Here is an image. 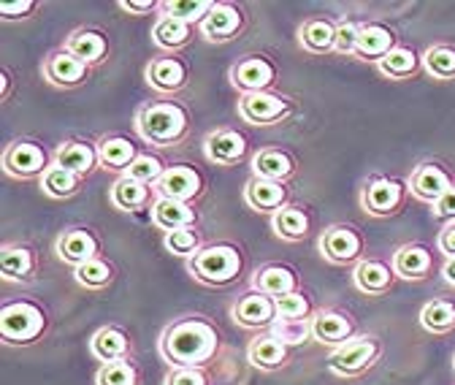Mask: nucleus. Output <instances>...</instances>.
<instances>
[{
    "label": "nucleus",
    "mask_w": 455,
    "mask_h": 385,
    "mask_svg": "<svg viewBox=\"0 0 455 385\" xmlns=\"http://www.w3.org/2000/svg\"><path fill=\"white\" fill-rule=\"evenodd\" d=\"M220 350V332L201 315L171 323L160 337V356L171 366H206Z\"/></svg>",
    "instance_id": "f257e3e1"
},
{
    "label": "nucleus",
    "mask_w": 455,
    "mask_h": 385,
    "mask_svg": "<svg viewBox=\"0 0 455 385\" xmlns=\"http://www.w3.org/2000/svg\"><path fill=\"white\" fill-rule=\"evenodd\" d=\"M244 258L234 245H206L193 258H188V271L204 285L222 288L239 280Z\"/></svg>",
    "instance_id": "f03ea898"
},
{
    "label": "nucleus",
    "mask_w": 455,
    "mask_h": 385,
    "mask_svg": "<svg viewBox=\"0 0 455 385\" xmlns=\"http://www.w3.org/2000/svg\"><path fill=\"white\" fill-rule=\"evenodd\" d=\"M136 131L144 141H149L155 147H168V144H174L185 136L188 112L180 103H171V100L147 103L139 108Z\"/></svg>",
    "instance_id": "7ed1b4c3"
},
{
    "label": "nucleus",
    "mask_w": 455,
    "mask_h": 385,
    "mask_svg": "<svg viewBox=\"0 0 455 385\" xmlns=\"http://www.w3.org/2000/svg\"><path fill=\"white\" fill-rule=\"evenodd\" d=\"M49 315L33 299H12L0 307V337L9 345H33L44 337Z\"/></svg>",
    "instance_id": "20e7f679"
},
{
    "label": "nucleus",
    "mask_w": 455,
    "mask_h": 385,
    "mask_svg": "<svg viewBox=\"0 0 455 385\" xmlns=\"http://www.w3.org/2000/svg\"><path fill=\"white\" fill-rule=\"evenodd\" d=\"M382 353V345L377 337L371 334H355L353 340H347L345 345L333 348L331 358H328V366L333 374H341V377H355V374H363L369 366L377 364Z\"/></svg>",
    "instance_id": "39448f33"
},
{
    "label": "nucleus",
    "mask_w": 455,
    "mask_h": 385,
    "mask_svg": "<svg viewBox=\"0 0 455 385\" xmlns=\"http://www.w3.org/2000/svg\"><path fill=\"white\" fill-rule=\"evenodd\" d=\"M407 193H410V185L398 182V180H387V177H377L363 188L361 204L374 217H390L395 212H402Z\"/></svg>",
    "instance_id": "423d86ee"
},
{
    "label": "nucleus",
    "mask_w": 455,
    "mask_h": 385,
    "mask_svg": "<svg viewBox=\"0 0 455 385\" xmlns=\"http://www.w3.org/2000/svg\"><path fill=\"white\" fill-rule=\"evenodd\" d=\"M49 166H52L49 155L33 141H14L4 152V169H6L9 177H17V180L44 177V172Z\"/></svg>",
    "instance_id": "0eeeda50"
},
{
    "label": "nucleus",
    "mask_w": 455,
    "mask_h": 385,
    "mask_svg": "<svg viewBox=\"0 0 455 385\" xmlns=\"http://www.w3.org/2000/svg\"><path fill=\"white\" fill-rule=\"evenodd\" d=\"M320 253L325 261L345 266L361 258L363 253V239L355 229L350 226H331L320 234Z\"/></svg>",
    "instance_id": "6e6552de"
},
{
    "label": "nucleus",
    "mask_w": 455,
    "mask_h": 385,
    "mask_svg": "<svg viewBox=\"0 0 455 385\" xmlns=\"http://www.w3.org/2000/svg\"><path fill=\"white\" fill-rule=\"evenodd\" d=\"M410 193L418 198V201H426V204H436L452 185V174L442 166V163H420V166L412 172L410 177Z\"/></svg>",
    "instance_id": "1a4fd4ad"
},
{
    "label": "nucleus",
    "mask_w": 455,
    "mask_h": 385,
    "mask_svg": "<svg viewBox=\"0 0 455 385\" xmlns=\"http://www.w3.org/2000/svg\"><path fill=\"white\" fill-rule=\"evenodd\" d=\"M231 315L236 320V325L242 328H250V332H258V328H271V323L279 317L276 315V301L266 293H244L234 307H231Z\"/></svg>",
    "instance_id": "9d476101"
},
{
    "label": "nucleus",
    "mask_w": 455,
    "mask_h": 385,
    "mask_svg": "<svg viewBox=\"0 0 455 385\" xmlns=\"http://www.w3.org/2000/svg\"><path fill=\"white\" fill-rule=\"evenodd\" d=\"M355 337V320L347 312L339 309H320L312 317V340H317L320 345H331L339 348L347 340Z\"/></svg>",
    "instance_id": "9b49d317"
},
{
    "label": "nucleus",
    "mask_w": 455,
    "mask_h": 385,
    "mask_svg": "<svg viewBox=\"0 0 455 385\" xmlns=\"http://www.w3.org/2000/svg\"><path fill=\"white\" fill-rule=\"evenodd\" d=\"M291 112L288 100L274 92H250L239 100V115L252 125H271Z\"/></svg>",
    "instance_id": "f8f14e48"
},
{
    "label": "nucleus",
    "mask_w": 455,
    "mask_h": 385,
    "mask_svg": "<svg viewBox=\"0 0 455 385\" xmlns=\"http://www.w3.org/2000/svg\"><path fill=\"white\" fill-rule=\"evenodd\" d=\"M90 66L84 60H79L76 54H71L68 49L52 52L44 60V76L46 82L57 84V87H76L87 79Z\"/></svg>",
    "instance_id": "ddd939ff"
},
{
    "label": "nucleus",
    "mask_w": 455,
    "mask_h": 385,
    "mask_svg": "<svg viewBox=\"0 0 455 385\" xmlns=\"http://www.w3.org/2000/svg\"><path fill=\"white\" fill-rule=\"evenodd\" d=\"M393 271L395 277L402 280H412V283H420V280H428L431 271H434V255L426 245H402L393 255Z\"/></svg>",
    "instance_id": "4468645a"
},
{
    "label": "nucleus",
    "mask_w": 455,
    "mask_h": 385,
    "mask_svg": "<svg viewBox=\"0 0 455 385\" xmlns=\"http://www.w3.org/2000/svg\"><path fill=\"white\" fill-rule=\"evenodd\" d=\"M155 193L160 198H174L188 204L190 198H196L201 193V177L196 169L190 166H174L165 169V174L160 177V182L155 185Z\"/></svg>",
    "instance_id": "2eb2a0df"
},
{
    "label": "nucleus",
    "mask_w": 455,
    "mask_h": 385,
    "mask_svg": "<svg viewBox=\"0 0 455 385\" xmlns=\"http://www.w3.org/2000/svg\"><path fill=\"white\" fill-rule=\"evenodd\" d=\"M54 250H57V255H60V261L79 269L82 263L98 258V239L87 229H71V231H63L60 237H57Z\"/></svg>",
    "instance_id": "dca6fc26"
},
{
    "label": "nucleus",
    "mask_w": 455,
    "mask_h": 385,
    "mask_svg": "<svg viewBox=\"0 0 455 385\" xmlns=\"http://www.w3.org/2000/svg\"><path fill=\"white\" fill-rule=\"evenodd\" d=\"M231 82L244 92H266L274 82V66L266 58H247L231 68Z\"/></svg>",
    "instance_id": "f3484780"
},
{
    "label": "nucleus",
    "mask_w": 455,
    "mask_h": 385,
    "mask_svg": "<svg viewBox=\"0 0 455 385\" xmlns=\"http://www.w3.org/2000/svg\"><path fill=\"white\" fill-rule=\"evenodd\" d=\"M252 288L258 293H266L271 299H279L284 293L299 291V277H296V271L288 269V266L268 263V266H263V269H258L252 274Z\"/></svg>",
    "instance_id": "a211bd4d"
},
{
    "label": "nucleus",
    "mask_w": 455,
    "mask_h": 385,
    "mask_svg": "<svg viewBox=\"0 0 455 385\" xmlns=\"http://www.w3.org/2000/svg\"><path fill=\"white\" fill-rule=\"evenodd\" d=\"M353 283L358 291L369 293V296H382L393 288L395 283V271L393 266L382 263V261H374V258H366L355 266L353 271Z\"/></svg>",
    "instance_id": "6ab92c4d"
},
{
    "label": "nucleus",
    "mask_w": 455,
    "mask_h": 385,
    "mask_svg": "<svg viewBox=\"0 0 455 385\" xmlns=\"http://www.w3.org/2000/svg\"><path fill=\"white\" fill-rule=\"evenodd\" d=\"M90 353L103 364L125 361V358H131V337L117 325H106V328H100V332L92 334Z\"/></svg>",
    "instance_id": "aec40b11"
},
{
    "label": "nucleus",
    "mask_w": 455,
    "mask_h": 385,
    "mask_svg": "<svg viewBox=\"0 0 455 385\" xmlns=\"http://www.w3.org/2000/svg\"><path fill=\"white\" fill-rule=\"evenodd\" d=\"M206 157L220 166H234L247 155V139L236 131H214L206 136Z\"/></svg>",
    "instance_id": "412c9836"
},
{
    "label": "nucleus",
    "mask_w": 455,
    "mask_h": 385,
    "mask_svg": "<svg viewBox=\"0 0 455 385\" xmlns=\"http://www.w3.org/2000/svg\"><path fill=\"white\" fill-rule=\"evenodd\" d=\"M196 209L182 204V201H174V198H155L152 204V223L157 229H163L165 234L168 231H180V229H193L196 226Z\"/></svg>",
    "instance_id": "4be33fe9"
},
{
    "label": "nucleus",
    "mask_w": 455,
    "mask_h": 385,
    "mask_svg": "<svg viewBox=\"0 0 455 385\" xmlns=\"http://www.w3.org/2000/svg\"><path fill=\"white\" fill-rule=\"evenodd\" d=\"M147 82L157 92H177L188 82V68L180 58H157L147 66Z\"/></svg>",
    "instance_id": "5701e85b"
},
{
    "label": "nucleus",
    "mask_w": 455,
    "mask_h": 385,
    "mask_svg": "<svg viewBox=\"0 0 455 385\" xmlns=\"http://www.w3.org/2000/svg\"><path fill=\"white\" fill-rule=\"evenodd\" d=\"M247 358L252 361V366L263 369V372H274V369H282L284 364L291 361V348L282 345L279 340H274L268 332L266 334H258L250 348H247Z\"/></svg>",
    "instance_id": "b1692460"
},
{
    "label": "nucleus",
    "mask_w": 455,
    "mask_h": 385,
    "mask_svg": "<svg viewBox=\"0 0 455 385\" xmlns=\"http://www.w3.org/2000/svg\"><path fill=\"white\" fill-rule=\"evenodd\" d=\"M242 28V12L231 4H214V9L201 22V33L209 41H228Z\"/></svg>",
    "instance_id": "393cba45"
},
{
    "label": "nucleus",
    "mask_w": 455,
    "mask_h": 385,
    "mask_svg": "<svg viewBox=\"0 0 455 385\" xmlns=\"http://www.w3.org/2000/svg\"><path fill=\"white\" fill-rule=\"evenodd\" d=\"M95 160H100L98 149L92 144H87V141H66V144L57 147V152H54L57 166L74 172L76 177H87L95 169Z\"/></svg>",
    "instance_id": "a878e982"
},
{
    "label": "nucleus",
    "mask_w": 455,
    "mask_h": 385,
    "mask_svg": "<svg viewBox=\"0 0 455 385\" xmlns=\"http://www.w3.org/2000/svg\"><path fill=\"white\" fill-rule=\"evenodd\" d=\"M393 49H395V33L390 28H385V25H363L361 28L358 46H355L358 58L379 63Z\"/></svg>",
    "instance_id": "bb28decb"
},
{
    "label": "nucleus",
    "mask_w": 455,
    "mask_h": 385,
    "mask_svg": "<svg viewBox=\"0 0 455 385\" xmlns=\"http://www.w3.org/2000/svg\"><path fill=\"white\" fill-rule=\"evenodd\" d=\"M0 271L9 283H25L36 274V255L25 245H6L0 250Z\"/></svg>",
    "instance_id": "cd10ccee"
},
{
    "label": "nucleus",
    "mask_w": 455,
    "mask_h": 385,
    "mask_svg": "<svg viewBox=\"0 0 455 385\" xmlns=\"http://www.w3.org/2000/svg\"><path fill=\"white\" fill-rule=\"evenodd\" d=\"M244 198L252 209L258 212H276L284 206V198H288V190H284L282 182H274V180H260V177H252L244 188Z\"/></svg>",
    "instance_id": "c85d7f7f"
},
{
    "label": "nucleus",
    "mask_w": 455,
    "mask_h": 385,
    "mask_svg": "<svg viewBox=\"0 0 455 385\" xmlns=\"http://www.w3.org/2000/svg\"><path fill=\"white\" fill-rule=\"evenodd\" d=\"M66 49L71 54H76L79 60H84L87 66H95L106 58L108 52V41L103 38V33L98 30H90V28H79L68 36L66 41Z\"/></svg>",
    "instance_id": "c756f323"
},
{
    "label": "nucleus",
    "mask_w": 455,
    "mask_h": 385,
    "mask_svg": "<svg viewBox=\"0 0 455 385\" xmlns=\"http://www.w3.org/2000/svg\"><path fill=\"white\" fill-rule=\"evenodd\" d=\"M296 169V163L288 152L282 149H260L252 157V172L260 180H274V182H284Z\"/></svg>",
    "instance_id": "7c9ffc66"
},
{
    "label": "nucleus",
    "mask_w": 455,
    "mask_h": 385,
    "mask_svg": "<svg viewBox=\"0 0 455 385\" xmlns=\"http://www.w3.org/2000/svg\"><path fill=\"white\" fill-rule=\"evenodd\" d=\"M98 157L106 169L111 172H128L131 163L139 157V149L131 139H123V136H108L98 144Z\"/></svg>",
    "instance_id": "2f4dec72"
},
{
    "label": "nucleus",
    "mask_w": 455,
    "mask_h": 385,
    "mask_svg": "<svg viewBox=\"0 0 455 385\" xmlns=\"http://www.w3.org/2000/svg\"><path fill=\"white\" fill-rule=\"evenodd\" d=\"M271 226H274L279 239H284V242H301L309 234V217L304 214V209L284 204L282 209L274 212Z\"/></svg>",
    "instance_id": "473e14b6"
},
{
    "label": "nucleus",
    "mask_w": 455,
    "mask_h": 385,
    "mask_svg": "<svg viewBox=\"0 0 455 385\" xmlns=\"http://www.w3.org/2000/svg\"><path fill=\"white\" fill-rule=\"evenodd\" d=\"M190 36H193L190 22H182V20L168 17V14H160L155 28H152V41L160 49H180L190 41Z\"/></svg>",
    "instance_id": "72a5a7b5"
},
{
    "label": "nucleus",
    "mask_w": 455,
    "mask_h": 385,
    "mask_svg": "<svg viewBox=\"0 0 455 385\" xmlns=\"http://www.w3.org/2000/svg\"><path fill=\"white\" fill-rule=\"evenodd\" d=\"M299 41L307 52L312 54H325L333 52L336 46V25L328 20H309L299 30Z\"/></svg>",
    "instance_id": "f704fd0d"
},
{
    "label": "nucleus",
    "mask_w": 455,
    "mask_h": 385,
    "mask_svg": "<svg viewBox=\"0 0 455 385\" xmlns=\"http://www.w3.org/2000/svg\"><path fill=\"white\" fill-rule=\"evenodd\" d=\"M420 63H423V58H418L415 49L395 46L390 54H385V58L377 63V68H379V74H385L390 79H407L420 71Z\"/></svg>",
    "instance_id": "c9c22d12"
},
{
    "label": "nucleus",
    "mask_w": 455,
    "mask_h": 385,
    "mask_svg": "<svg viewBox=\"0 0 455 385\" xmlns=\"http://www.w3.org/2000/svg\"><path fill=\"white\" fill-rule=\"evenodd\" d=\"M420 323L431 334H450L455 328V301L434 299L420 309Z\"/></svg>",
    "instance_id": "e433bc0d"
},
{
    "label": "nucleus",
    "mask_w": 455,
    "mask_h": 385,
    "mask_svg": "<svg viewBox=\"0 0 455 385\" xmlns=\"http://www.w3.org/2000/svg\"><path fill=\"white\" fill-rule=\"evenodd\" d=\"M423 68L439 82H452L455 79V46L452 44L428 46L423 54Z\"/></svg>",
    "instance_id": "4c0bfd02"
},
{
    "label": "nucleus",
    "mask_w": 455,
    "mask_h": 385,
    "mask_svg": "<svg viewBox=\"0 0 455 385\" xmlns=\"http://www.w3.org/2000/svg\"><path fill=\"white\" fill-rule=\"evenodd\" d=\"M268 334L282 345H301L312 340V317H276L268 328Z\"/></svg>",
    "instance_id": "58836bf2"
},
{
    "label": "nucleus",
    "mask_w": 455,
    "mask_h": 385,
    "mask_svg": "<svg viewBox=\"0 0 455 385\" xmlns=\"http://www.w3.org/2000/svg\"><path fill=\"white\" fill-rule=\"evenodd\" d=\"M79 185H82V177H76L74 172L63 166H57V163H52L41 177V188L52 198H71L79 193Z\"/></svg>",
    "instance_id": "ea45409f"
},
{
    "label": "nucleus",
    "mask_w": 455,
    "mask_h": 385,
    "mask_svg": "<svg viewBox=\"0 0 455 385\" xmlns=\"http://www.w3.org/2000/svg\"><path fill=\"white\" fill-rule=\"evenodd\" d=\"M111 204L117 206V209H125V212L141 209V206L149 204V188L123 174L117 182H114V188H111Z\"/></svg>",
    "instance_id": "a19ab883"
},
{
    "label": "nucleus",
    "mask_w": 455,
    "mask_h": 385,
    "mask_svg": "<svg viewBox=\"0 0 455 385\" xmlns=\"http://www.w3.org/2000/svg\"><path fill=\"white\" fill-rule=\"evenodd\" d=\"M95 382L98 385H141V372L131 358L111 361V364H103L98 369Z\"/></svg>",
    "instance_id": "79ce46f5"
},
{
    "label": "nucleus",
    "mask_w": 455,
    "mask_h": 385,
    "mask_svg": "<svg viewBox=\"0 0 455 385\" xmlns=\"http://www.w3.org/2000/svg\"><path fill=\"white\" fill-rule=\"evenodd\" d=\"M163 14L168 17H177L182 22H204L206 14L214 9L212 0H168V4H160Z\"/></svg>",
    "instance_id": "37998d69"
},
{
    "label": "nucleus",
    "mask_w": 455,
    "mask_h": 385,
    "mask_svg": "<svg viewBox=\"0 0 455 385\" xmlns=\"http://www.w3.org/2000/svg\"><path fill=\"white\" fill-rule=\"evenodd\" d=\"M111 280H114V269H111V263H106L100 258H92V261H87V263H82L76 269V283L90 288V291H100Z\"/></svg>",
    "instance_id": "c03bdc74"
},
{
    "label": "nucleus",
    "mask_w": 455,
    "mask_h": 385,
    "mask_svg": "<svg viewBox=\"0 0 455 385\" xmlns=\"http://www.w3.org/2000/svg\"><path fill=\"white\" fill-rule=\"evenodd\" d=\"M165 174L163 169V160L155 157V155H139L133 163H131V169L125 172V177L141 182V185H157L160 177Z\"/></svg>",
    "instance_id": "a18cd8bd"
},
{
    "label": "nucleus",
    "mask_w": 455,
    "mask_h": 385,
    "mask_svg": "<svg viewBox=\"0 0 455 385\" xmlns=\"http://www.w3.org/2000/svg\"><path fill=\"white\" fill-rule=\"evenodd\" d=\"M163 245H165L168 253L193 258L201 250V237L196 234V229H180V231H168Z\"/></svg>",
    "instance_id": "49530a36"
},
{
    "label": "nucleus",
    "mask_w": 455,
    "mask_h": 385,
    "mask_svg": "<svg viewBox=\"0 0 455 385\" xmlns=\"http://www.w3.org/2000/svg\"><path fill=\"white\" fill-rule=\"evenodd\" d=\"M274 301H276V315L279 317H315L312 301L301 291L284 293V296H279Z\"/></svg>",
    "instance_id": "de8ad7c7"
},
{
    "label": "nucleus",
    "mask_w": 455,
    "mask_h": 385,
    "mask_svg": "<svg viewBox=\"0 0 455 385\" xmlns=\"http://www.w3.org/2000/svg\"><path fill=\"white\" fill-rule=\"evenodd\" d=\"M163 385H212V380L201 366H171Z\"/></svg>",
    "instance_id": "09e8293b"
},
{
    "label": "nucleus",
    "mask_w": 455,
    "mask_h": 385,
    "mask_svg": "<svg viewBox=\"0 0 455 385\" xmlns=\"http://www.w3.org/2000/svg\"><path fill=\"white\" fill-rule=\"evenodd\" d=\"M358 36H361V25H355V22H341L336 28V46H333V52H339V54H355Z\"/></svg>",
    "instance_id": "8fccbe9b"
},
{
    "label": "nucleus",
    "mask_w": 455,
    "mask_h": 385,
    "mask_svg": "<svg viewBox=\"0 0 455 385\" xmlns=\"http://www.w3.org/2000/svg\"><path fill=\"white\" fill-rule=\"evenodd\" d=\"M431 212L439 220H450V223H455V185L436 204H431Z\"/></svg>",
    "instance_id": "3c124183"
},
{
    "label": "nucleus",
    "mask_w": 455,
    "mask_h": 385,
    "mask_svg": "<svg viewBox=\"0 0 455 385\" xmlns=\"http://www.w3.org/2000/svg\"><path fill=\"white\" fill-rule=\"evenodd\" d=\"M36 9H38L36 0H22V4H0V17H4V20H17V17H28Z\"/></svg>",
    "instance_id": "603ef678"
},
{
    "label": "nucleus",
    "mask_w": 455,
    "mask_h": 385,
    "mask_svg": "<svg viewBox=\"0 0 455 385\" xmlns=\"http://www.w3.org/2000/svg\"><path fill=\"white\" fill-rule=\"evenodd\" d=\"M436 247H439V253H444V258H455V223H450L439 231Z\"/></svg>",
    "instance_id": "864d4df0"
},
{
    "label": "nucleus",
    "mask_w": 455,
    "mask_h": 385,
    "mask_svg": "<svg viewBox=\"0 0 455 385\" xmlns=\"http://www.w3.org/2000/svg\"><path fill=\"white\" fill-rule=\"evenodd\" d=\"M120 9L131 12V14H149V12L160 9V4H155V0H123Z\"/></svg>",
    "instance_id": "5fc2aeb1"
},
{
    "label": "nucleus",
    "mask_w": 455,
    "mask_h": 385,
    "mask_svg": "<svg viewBox=\"0 0 455 385\" xmlns=\"http://www.w3.org/2000/svg\"><path fill=\"white\" fill-rule=\"evenodd\" d=\"M442 274H444V280L455 288V258H447V261H444Z\"/></svg>",
    "instance_id": "6e6d98bb"
},
{
    "label": "nucleus",
    "mask_w": 455,
    "mask_h": 385,
    "mask_svg": "<svg viewBox=\"0 0 455 385\" xmlns=\"http://www.w3.org/2000/svg\"><path fill=\"white\" fill-rule=\"evenodd\" d=\"M452 369H455V353H452Z\"/></svg>",
    "instance_id": "4d7b16f0"
}]
</instances>
